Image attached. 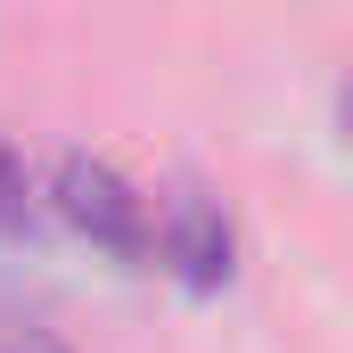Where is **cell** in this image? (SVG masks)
Segmentation results:
<instances>
[{
  "mask_svg": "<svg viewBox=\"0 0 353 353\" xmlns=\"http://www.w3.org/2000/svg\"><path fill=\"white\" fill-rule=\"evenodd\" d=\"M50 197H58V214L83 230L90 247H107V255H123V263H140V255L157 247V214H148V197L115 173L107 157H90V148H66V157H58Z\"/></svg>",
  "mask_w": 353,
  "mask_h": 353,
  "instance_id": "obj_1",
  "label": "cell"
},
{
  "mask_svg": "<svg viewBox=\"0 0 353 353\" xmlns=\"http://www.w3.org/2000/svg\"><path fill=\"white\" fill-rule=\"evenodd\" d=\"M157 255H165L189 288H222V279H230V255H239L230 214H222L205 189H173L165 214H157Z\"/></svg>",
  "mask_w": 353,
  "mask_h": 353,
  "instance_id": "obj_2",
  "label": "cell"
},
{
  "mask_svg": "<svg viewBox=\"0 0 353 353\" xmlns=\"http://www.w3.org/2000/svg\"><path fill=\"white\" fill-rule=\"evenodd\" d=\"M0 353H74L41 312H0Z\"/></svg>",
  "mask_w": 353,
  "mask_h": 353,
  "instance_id": "obj_3",
  "label": "cell"
},
{
  "mask_svg": "<svg viewBox=\"0 0 353 353\" xmlns=\"http://www.w3.org/2000/svg\"><path fill=\"white\" fill-rule=\"evenodd\" d=\"M25 165H17V148H8V132H0V230H17L25 222Z\"/></svg>",
  "mask_w": 353,
  "mask_h": 353,
  "instance_id": "obj_4",
  "label": "cell"
},
{
  "mask_svg": "<svg viewBox=\"0 0 353 353\" xmlns=\"http://www.w3.org/2000/svg\"><path fill=\"white\" fill-rule=\"evenodd\" d=\"M337 107H345V132H353V83H345V99H337Z\"/></svg>",
  "mask_w": 353,
  "mask_h": 353,
  "instance_id": "obj_5",
  "label": "cell"
}]
</instances>
